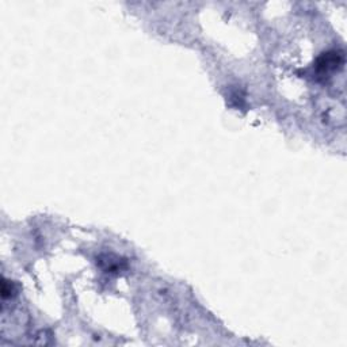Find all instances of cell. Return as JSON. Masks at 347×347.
<instances>
[{"label": "cell", "instance_id": "1", "mask_svg": "<svg viewBox=\"0 0 347 347\" xmlns=\"http://www.w3.org/2000/svg\"><path fill=\"white\" fill-rule=\"evenodd\" d=\"M344 63V54L342 50H330L325 52L317 57L316 63H315V69L316 72L321 76L324 75H330V73L335 72L343 65Z\"/></svg>", "mask_w": 347, "mask_h": 347}, {"label": "cell", "instance_id": "2", "mask_svg": "<svg viewBox=\"0 0 347 347\" xmlns=\"http://www.w3.org/2000/svg\"><path fill=\"white\" fill-rule=\"evenodd\" d=\"M12 294V285L8 283L6 279H3V283H2V297L7 298Z\"/></svg>", "mask_w": 347, "mask_h": 347}]
</instances>
